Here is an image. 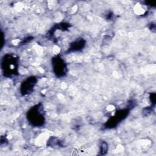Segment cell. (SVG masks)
<instances>
[{
    "label": "cell",
    "mask_w": 156,
    "mask_h": 156,
    "mask_svg": "<svg viewBox=\"0 0 156 156\" xmlns=\"http://www.w3.org/2000/svg\"><path fill=\"white\" fill-rule=\"evenodd\" d=\"M18 58L14 54L4 55L1 61V69L5 77H12L18 74Z\"/></svg>",
    "instance_id": "1"
},
{
    "label": "cell",
    "mask_w": 156,
    "mask_h": 156,
    "mask_svg": "<svg viewBox=\"0 0 156 156\" xmlns=\"http://www.w3.org/2000/svg\"><path fill=\"white\" fill-rule=\"evenodd\" d=\"M27 119L34 127H41L45 122L44 112L43 105L38 104L32 107L27 113Z\"/></svg>",
    "instance_id": "2"
},
{
    "label": "cell",
    "mask_w": 156,
    "mask_h": 156,
    "mask_svg": "<svg viewBox=\"0 0 156 156\" xmlns=\"http://www.w3.org/2000/svg\"><path fill=\"white\" fill-rule=\"evenodd\" d=\"M52 65L53 72L57 77H62L66 75V64L60 55H56L52 58Z\"/></svg>",
    "instance_id": "3"
},
{
    "label": "cell",
    "mask_w": 156,
    "mask_h": 156,
    "mask_svg": "<svg viewBox=\"0 0 156 156\" xmlns=\"http://www.w3.org/2000/svg\"><path fill=\"white\" fill-rule=\"evenodd\" d=\"M129 113V108H124L122 110H118L115 115L110 118L108 121L105 123L104 127L105 129H112L115 127L119 123L124 120Z\"/></svg>",
    "instance_id": "4"
},
{
    "label": "cell",
    "mask_w": 156,
    "mask_h": 156,
    "mask_svg": "<svg viewBox=\"0 0 156 156\" xmlns=\"http://www.w3.org/2000/svg\"><path fill=\"white\" fill-rule=\"evenodd\" d=\"M37 82V79L35 76H30L23 80L20 86V92L23 96H26L30 94L35 86Z\"/></svg>",
    "instance_id": "5"
},
{
    "label": "cell",
    "mask_w": 156,
    "mask_h": 156,
    "mask_svg": "<svg viewBox=\"0 0 156 156\" xmlns=\"http://www.w3.org/2000/svg\"><path fill=\"white\" fill-rule=\"evenodd\" d=\"M86 41L83 38H77L70 43L67 52H77L81 51L85 46Z\"/></svg>",
    "instance_id": "6"
},
{
    "label": "cell",
    "mask_w": 156,
    "mask_h": 156,
    "mask_svg": "<svg viewBox=\"0 0 156 156\" xmlns=\"http://www.w3.org/2000/svg\"><path fill=\"white\" fill-rule=\"evenodd\" d=\"M107 151H108V144H107V143L104 141H102L101 143H100V145H99V155H105L107 154Z\"/></svg>",
    "instance_id": "7"
},
{
    "label": "cell",
    "mask_w": 156,
    "mask_h": 156,
    "mask_svg": "<svg viewBox=\"0 0 156 156\" xmlns=\"http://www.w3.org/2000/svg\"><path fill=\"white\" fill-rule=\"evenodd\" d=\"M152 108H149V107H147L143 109V114L144 116H147L152 113Z\"/></svg>",
    "instance_id": "8"
},
{
    "label": "cell",
    "mask_w": 156,
    "mask_h": 156,
    "mask_svg": "<svg viewBox=\"0 0 156 156\" xmlns=\"http://www.w3.org/2000/svg\"><path fill=\"white\" fill-rule=\"evenodd\" d=\"M150 100L151 102L153 104H155V94L154 93H152L151 94L150 96Z\"/></svg>",
    "instance_id": "9"
}]
</instances>
